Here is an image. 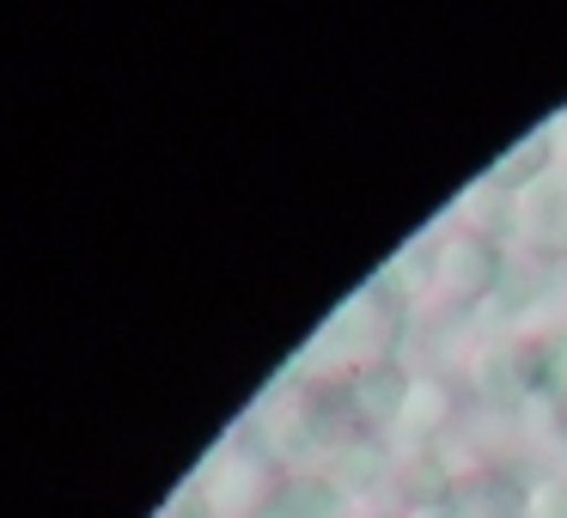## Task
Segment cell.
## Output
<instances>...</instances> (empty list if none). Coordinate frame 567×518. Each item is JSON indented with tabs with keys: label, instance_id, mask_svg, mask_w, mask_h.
I'll use <instances>...</instances> for the list:
<instances>
[{
	"label": "cell",
	"instance_id": "1",
	"mask_svg": "<svg viewBox=\"0 0 567 518\" xmlns=\"http://www.w3.org/2000/svg\"><path fill=\"white\" fill-rule=\"evenodd\" d=\"M506 287V250L488 232H445L427 245V293L445 305H488Z\"/></svg>",
	"mask_w": 567,
	"mask_h": 518
},
{
	"label": "cell",
	"instance_id": "2",
	"mask_svg": "<svg viewBox=\"0 0 567 518\" xmlns=\"http://www.w3.org/2000/svg\"><path fill=\"white\" fill-rule=\"evenodd\" d=\"M506 226H513V245H525L530 257L561 262L567 257V165L506 201Z\"/></svg>",
	"mask_w": 567,
	"mask_h": 518
},
{
	"label": "cell",
	"instance_id": "3",
	"mask_svg": "<svg viewBox=\"0 0 567 518\" xmlns=\"http://www.w3.org/2000/svg\"><path fill=\"white\" fill-rule=\"evenodd\" d=\"M470 391L494 408H525L530 391H525V360H518V342H488L476 348L470 360Z\"/></svg>",
	"mask_w": 567,
	"mask_h": 518
},
{
	"label": "cell",
	"instance_id": "4",
	"mask_svg": "<svg viewBox=\"0 0 567 518\" xmlns=\"http://www.w3.org/2000/svg\"><path fill=\"white\" fill-rule=\"evenodd\" d=\"M391 476H396V452L384 439H348L342 452H336V464H330V481L354 500V494H379V488H391Z\"/></svg>",
	"mask_w": 567,
	"mask_h": 518
},
{
	"label": "cell",
	"instance_id": "5",
	"mask_svg": "<svg viewBox=\"0 0 567 518\" xmlns=\"http://www.w3.org/2000/svg\"><path fill=\"white\" fill-rule=\"evenodd\" d=\"M518 360H525V391L530 403H561L567 396V335L543 330L518 342Z\"/></svg>",
	"mask_w": 567,
	"mask_h": 518
},
{
	"label": "cell",
	"instance_id": "6",
	"mask_svg": "<svg viewBox=\"0 0 567 518\" xmlns=\"http://www.w3.org/2000/svg\"><path fill=\"white\" fill-rule=\"evenodd\" d=\"M445 421H452V391H445L440 379H415L391 433H396V439H409V445H427V439H440V433H445Z\"/></svg>",
	"mask_w": 567,
	"mask_h": 518
},
{
	"label": "cell",
	"instance_id": "7",
	"mask_svg": "<svg viewBox=\"0 0 567 518\" xmlns=\"http://www.w3.org/2000/svg\"><path fill=\"white\" fill-rule=\"evenodd\" d=\"M269 518H354V500H348L330 476H293L275 494Z\"/></svg>",
	"mask_w": 567,
	"mask_h": 518
},
{
	"label": "cell",
	"instance_id": "8",
	"mask_svg": "<svg viewBox=\"0 0 567 518\" xmlns=\"http://www.w3.org/2000/svg\"><path fill=\"white\" fill-rule=\"evenodd\" d=\"M518 518H567V476L549 469V476H530L518 488Z\"/></svg>",
	"mask_w": 567,
	"mask_h": 518
}]
</instances>
